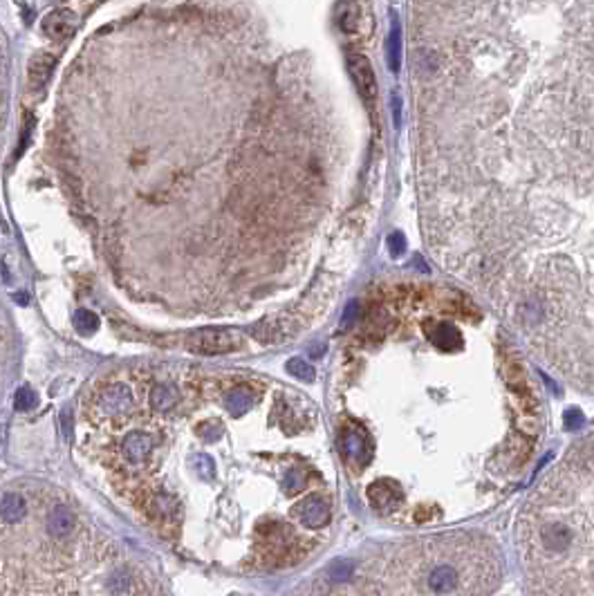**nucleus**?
Instances as JSON below:
<instances>
[{
    "instance_id": "f257e3e1",
    "label": "nucleus",
    "mask_w": 594,
    "mask_h": 596,
    "mask_svg": "<svg viewBox=\"0 0 594 596\" xmlns=\"http://www.w3.org/2000/svg\"><path fill=\"white\" fill-rule=\"evenodd\" d=\"M243 338L236 330H200L187 336V346L200 354H224L238 350Z\"/></svg>"
},
{
    "instance_id": "f03ea898",
    "label": "nucleus",
    "mask_w": 594,
    "mask_h": 596,
    "mask_svg": "<svg viewBox=\"0 0 594 596\" xmlns=\"http://www.w3.org/2000/svg\"><path fill=\"white\" fill-rule=\"evenodd\" d=\"M133 406V392L128 386H123V383H112L108 386L101 397H99V410L106 415V417H117L128 413Z\"/></svg>"
},
{
    "instance_id": "7ed1b4c3",
    "label": "nucleus",
    "mask_w": 594,
    "mask_h": 596,
    "mask_svg": "<svg viewBox=\"0 0 594 596\" xmlns=\"http://www.w3.org/2000/svg\"><path fill=\"white\" fill-rule=\"evenodd\" d=\"M348 70H350L352 79H355L359 92L368 99V101H373V99L377 96V79H375L370 61L361 54H350L348 56Z\"/></svg>"
},
{
    "instance_id": "20e7f679",
    "label": "nucleus",
    "mask_w": 594,
    "mask_h": 596,
    "mask_svg": "<svg viewBox=\"0 0 594 596\" xmlns=\"http://www.w3.org/2000/svg\"><path fill=\"white\" fill-rule=\"evenodd\" d=\"M77 27H79V18H77V13L70 11V9L50 11L43 18V32L52 38H59V40L72 36L77 32Z\"/></svg>"
},
{
    "instance_id": "39448f33",
    "label": "nucleus",
    "mask_w": 594,
    "mask_h": 596,
    "mask_svg": "<svg viewBox=\"0 0 594 596\" xmlns=\"http://www.w3.org/2000/svg\"><path fill=\"white\" fill-rule=\"evenodd\" d=\"M54 63H56L54 54H48V52H38L32 56L30 67H27V81H30L32 90H40L48 83L52 70H54Z\"/></svg>"
},
{
    "instance_id": "423d86ee",
    "label": "nucleus",
    "mask_w": 594,
    "mask_h": 596,
    "mask_svg": "<svg viewBox=\"0 0 594 596\" xmlns=\"http://www.w3.org/2000/svg\"><path fill=\"white\" fill-rule=\"evenodd\" d=\"M296 514H299L301 522L305 524V527H323L325 522L330 520V511H328V504H325L321 498H317V495H312V498H307L299 504V509H296Z\"/></svg>"
},
{
    "instance_id": "0eeeda50",
    "label": "nucleus",
    "mask_w": 594,
    "mask_h": 596,
    "mask_svg": "<svg viewBox=\"0 0 594 596\" xmlns=\"http://www.w3.org/2000/svg\"><path fill=\"white\" fill-rule=\"evenodd\" d=\"M368 498L377 509H392L395 504L400 502V489L395 482L384 480V482H377V485L370 487L368 491Z\"/></svg>"
},
{
    "instance_id": "6e6552de",
    "label": "nucleus",
    "mask_w": 594,
    "mask_h": 596,
    "mask_svg": "<svg viewBox=\"0 0 594 596\" xmlns=\"http://www.w3.org/2000/svg\"><path fill=\"white\" fill-rule=\"evenodd\" d=\"M153 451V437L146 433H131L128 437L123 439V456L128 458L131 462H141L146 460V456Z\"/></svg>"
},
{
    "instance_id": "1a4fd4ad",
    "label": "nucleus",
    "mask_w": 594,
    "mask_h": 596,
    "mask_svg": "<svg viewBox=\"0 0 594 596\" xmlns=\"http://www.w3.org/2000/svg\"><path fill=\"white\" fill-rule=\"evenodd\" d=\"M75 527V516L67 507H56L48 518V531L54 538H65Z\"/></svg>"
},
{
    "instance_id": "9d476101",
    "label": "nucleus",
    "mask_w": 594,
    "mask_h": 596,
    "mask_svg": "<svg viewBox=\"0 0 594 596\" xmlns=\"http://www.w3.org/2000/svg\"><path fill=\"white\" fill-rule=\"evenodd\" d=\"M25 511H27V504H25L21 493H7L3 498V502H0V518H3L5 522H9V524L23 520Z\"/></svg>"
},
{
    "instance_id": "9b49d317",
    "label": "nucleus",
    "mask_w": 594,
    "mask_h": 596,
    "mask_svg": "<svg viewBox=\"0 0 594 596\" xmlns=\"http://www.w3.org/2000/svg\"><path fill=\"white\" fill-rule=\"evenodd\" d=\"M180 399V392L173 383H162V386L153 388L150 392V404L155 410H160V413H166V410H171Z\"/></svg>"
},
{
    "instance_id": "f8f14e48",
    "label": "nucleus",
    "mask_w": 594,
    "mask_h": 596,
    "mask_svg": "<svg viewBox=\"0 0 594 596\" xmlns=\"http://www.w3.org/2000/svg\"><path fill=\"white\" fill-rule=\"evenodd\" d=\"M251 402H253V397L247 388H233L227 394V410L231 413V417H243L251 408Z\"/></svg>"
},
{
    "instance_id": "ddd939ff",
    "label": "nucleus",
    "mask_w": 594,
    "mask_h": 596,
    "mask_svg": "<svg viewBox=\"0 0 594 596\" xmlns=\"http://www.w3.org/2000/svg\"><path fill=\"white\" fill-rule=\"evenodd\" d=\"M386 52H388V65H390V70H392V72H397L400 61H402V38H400V25H397V21H392Z\"/></svg>"
},
{
    "instance_id": "4468645a",
    "label": "nucleus",
    "mask_w": 594,
    "mask_h": 596,
    "mask_svg": "<svg viewBox=\"0 0 594 596\" xmlns=\"http://www.w3.org/2000/svg\"><path fill=\"white\" fill-rule=\"evenodd\" d=\"M72 325L75 330L81 334H92L99 330V316L90 309H77L75 316H72Z\"/></svg>"
},
{
    "instance_id": "2eb2a0df",
    "label": "nucleus",
    "mask_w": 594,
    "mask_h": 596,
    "mask_svg": "<svg viewBox=\"0 0 594 596\" xmlns=\"http://www.w3.org/2000/svg\"><path fill=\"white\" fill-rule=\"evenodd\" d=\"M359 23V9L355 3H341L339 5V25L343 32H355Z\"/></svg>"
},
{
    "instance_id": "dca6fc26",
    "label": "nucleus",
    "mask_w": 594,
    "mask_h": 596,
    "mask_svg": "<svg viewBox=\"0 0 594 596\" xmlns=\"http://www.w3.org/2000/svg\"><path fill=\"white\" fill-rule=\"evenodd\" d=\"M36 406V392L30 386H21L13 394V408L18 410V413H27V410H32Z\"/></svg>"
},
{
    "instance_id": "f3484780",
    "label": "nucleus",
    "mask_w": 594,
    "mask_h": 596,
    "mask_svg": "<svg viewBox=\"0 0 594 596\" xmlns=\"http://www.w3.org/2000/svg\"><path fill=\"white\" fill-rule=\"evenodd\" d=\"M346 453L350 458H355V460H361L363 462V456L368 453L365 448V437L359 435V433H348L346 435Z\"/></svg>"
},
{
    "instance_id": "a211bd4d",
    "label": "nucleus",
    "mask_w": 594,
    "mask_h": 596,
    "mask_svg": "<svg viewBox=\"0 0 594 596\" xmlns=\"http://www.w3.org/2000/svg\"><path fill=\"white\" fill-rule=\"evenodd\" d=\"M287 372L294 375L296 379H301V381H314V368L303 359H290L287 361Z\"/></svg>"
},
{
    "instance_id": "6ab92c4d",
    "label": "nucleus",
    "mask_w": 594,
    "mask_h": 596,
    "mask_svg": "<svg viewBox=\"0 0 594 596\" xmlns=\"http://www.w3.org/2000/svg\"><path fill=\"white\" fill-rule=\"evenodd\" d=\"M433 341H435L437 346H442V348H453V346L462 343V336L458 332H453L451 328H442L440 332L433 336Z\"/></svg>"
},
{
    "instance_id": "aec40b11",
    "label": "nucleus",
    "mask_w": 594,
    "mask_h": 596,
    "mask_svg": "<svg viewBox=\"0 0 594 596\" xmlns=\"http://www.w3.org/2000/svg\"><path fill=\"white\" fill-rule=\"evenodd\" d=\"M193 464H195V468H197V471H200V475H202V478H207V480H211V478H214V473H216V466H214V462H211V460H209L207 456H195Z\"/></svg>"
},
{
    "instance_id": "412c9836",
    "label": "nucleus",
    "mask_w": 594,
    "mask_h": 596,
    "mask_svg": "<svg viewBox=\"0 0 594 596\" xmlns=\"http://www.w3.org/2000/svg\"><path fill=\"white\" fill-rule=\"evenodd\" d=\"M200 435L207 439V442H216V439L222 435V426L220 424H216V426L214 424H202L200 426Z\"/></svg>"
},
{
    "instance_id": "4be33fe9",
    "label": "nucleus",
    "mask_w": 594,
    "mask_h": 596,
    "mask_svg": "<svg viewBox=\"0 0 594 596\" xmlns=\"http://www.w3.org/2000/svg\"><path fill=\"white\" fill-rule=\"evenodd\" d=\"M303 482H305V475L301 471H290L287 478H285V489L287 491H299L303 487Z\"/></svg>"
},
{
    "instance_id": "5701e85b",
    "label": "nucleus",
    "mask_w": 594,
    "mask_h": 596,
    "mask_svg": "<svg viewBox=\"0 0 594 596\" xmlns=\"http://www.w3.org/2000/svg\"><path fill=\"white\" fill-rule=\"evenodd\" d=\"M390 251H392V255H400V253L404 251V240H402V236H392V238H390Z\"/></svg>"
},
{
    "instance_id": "b1692460",
    "label": "nucleus",
    "mask_w": 594,
    "mask_h": 596,
    "mask_svg": "<svg viewBox=\"0 0 594 596\" xmlns=\"http://www.w3.org/2000/svg\"><path fill=\"white\" fill-rule=\"evenodd\" d=\"M565 419H568V421H565V426H568V429H576V426L581 424V415H578L576 410H570V413L565 415Z\"/></svg>"
},
{
    "instance_id": "393cba45",
    "label": "nucleus",
    "mask_w": 594,
    "mask_h": 596,
    "mask_svg": "<svg viewBox=\"0 0 594 596\" xmlns=\"http://www.w3.org/2000/svg\"><path fill=\"white\" fill-rule=\"evenodd\" d=\"M13 301H18L21 305H27V296H25V292H18V294H13Z\"/></svg>"
}]
</instances>
